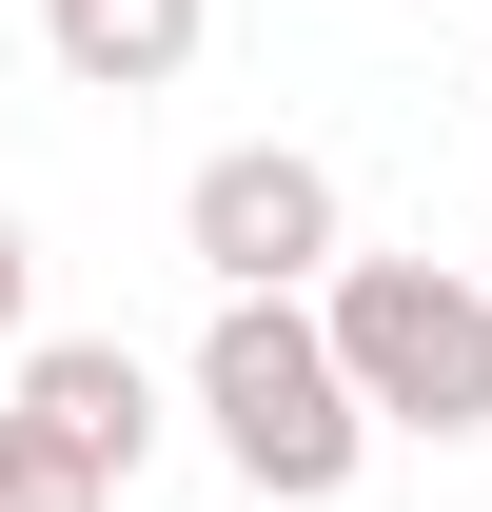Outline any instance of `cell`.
Masks as SVG:
<instances>
[{"label":"cell","instance_id":"6da1fadb","mask_svg":"<svg viewBox=\"0 0 492 512\" xmlns=\"http://www.w3.org/2000/svg\"><path fill=\"white\" fill-rule=\"evenodd\" d=\"M197 414H217V453H237V493H276V512H335L355 453H374V394H355V355H335L315 296H217Z\"/></svg>","mask_w":492,"mask_h":512},{"label":"cell","instance_id":"7a4b0ae2","mask_svg":"<svg viewBox=\"0 0 492 512\" xmlns=\"http://www.w3.org/2000/svg\"><path fill=\"white\" fill-rule=\"evenodd\" d=\"M315 316H335V355H355L374 434H492V276H453V256H335L315 276Z\"/></svg>","mask_w":492,"mask_h":512},{"label":"cell","instance_id":"3957f363","mask_svg":"<svg viewBox=\"0 0 492 512\" xmlns=\"http://www.w3.org/2000/svg\"><path fill=\"white\" fill-rule=\"evenodd\" d=\"M178 256L217 276V296H315V276L355 256V197H335V158H315V138H237V158H197Z\"/></svg>","mask_w":492,"mask_h":512},{"label":"cell","instance_id":"277c9868","mask_svg":"<svg viewBox=\"0 0 492 512\" xmlns=\"http://www.w3.org/2000/svg\"><path fill=\"white\" fill-rule=\"evenodd\" d=\"M20 414L79 434L119 493H138V453H158V375H138V335H20Z\"/></svg>","mask_w":492,"mask_h":512},{"label":"cell","instance_id":"5b68a950","mask_svg":"<svg viewBox=\"0 0 492 512\" xmlns=\"http://www.w3.org/2000/svg\"><path fill=\"white\" fill-rule=\"evenodd\" d=\"M197 20H217V0H40V40H60L79 99H158V79L197 60Z\"/></svg>","mask_w":492,"mask_h":512},{"label":"cell","instance_id":"8992f818","mask_svg":"<svg viewBox=\"0 0 492 512\" xmlns=\"http://www.w3.org/2000/svg\"><path fill=\"white\" fill-rule=\"evenodd\" d=\"M0 512H119V473H99L79 434H40V414L0 394Z\"/></svg>","mask_w":492,"mask_h":512},{"label":"cell","instance_id":"52a82bcc","mask_svg":"<svg viewBox=\"0 0 492 512\" xmlns=\"http://www.w3.org/2000/svg\"><path fill=\"white\" fill-rule=\"evenodd\" d=\"M20 335H40V237L0 217V355H20Z\"/></svg>","mask_w":492,"mask_h":512}]
</instances>
